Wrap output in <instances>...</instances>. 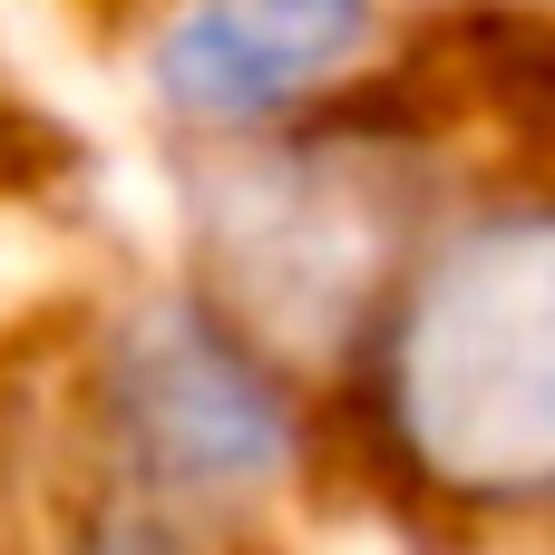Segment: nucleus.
<instances>
[{
    "instance_id": "f257e3e1",
    "label": "nucleus",
    "mask_w": 555,
    "mask_h": 555,
    "mask_svg": "<svg viewBox=\"0 0 555 555\" xmlns=\"http://www.w3.org/2000/svg\"><path fill=\"white\" fill-rule=\"evenodd\" d=\"M361 439L410 517L555 527V195L459 215L371 302Z\"/></svg>"
},
{
    "instance_id": "f03ea898",
    "label": "nucleus",
    "mask_w": 555,
    "mask_h": 555,
    "mask_svg": "<svg viewBox=\"0 0 555 555\" xmlns=\"http://www.w3.org/2000/svg\"><path fill=\"white\" fill-rule=\"evenodd\" d=\"M107 498L224 527L302 468V420L283 380L205 312H146L107 361Z\"/></svg>"
},
{
    "instance_id": "7ed1b4c3",
    "label": "nucleus",
    "mask_w": 555,
    "mask_h": 555,
    "mask_svg": "<svg viewBox=\"0 0 555 555\" xmlns=\"http://www.w3.org/2000/svg\"><path fill=\"white\" fill-rule=\"evenodd\" d=\"M371 39V0H185L156 39V88L176 117L244 127L312 98Z\"/></svg>"
},
{
    "instance_id": "20e7f679",
    "label": "nucleus",
    "mask_w": 555,
    "mask_h": 555,
    "mask_svg": "<svg viewBox=\"0 0 555 555\" xmlns=\"http://www.w3.org/2000/svg\"><path fill=\"white\" fill-rule=\"evenodd\" d=\"M49 555H224V537L195 527V517L137 507V498H98V507H78V517L59 527Z\"/></svg>"
}]
</instances>
